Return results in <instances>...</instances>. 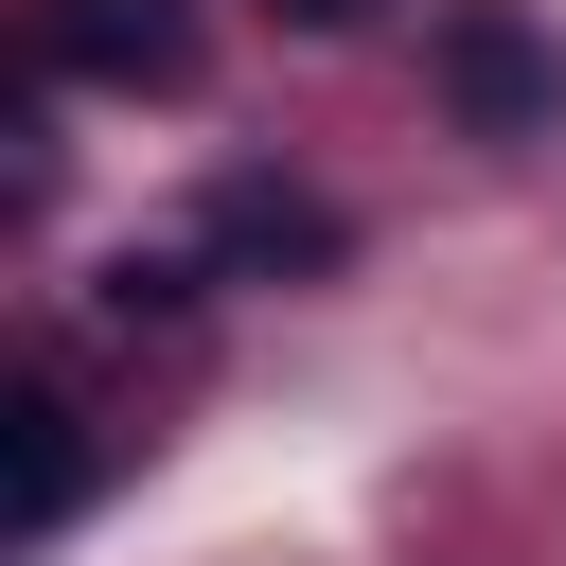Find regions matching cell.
<instances>
[{
  "label": "cell",
  "mask_w": 566,
  "mask_h": 566,
  "mask_svg": "<svg viewBox=\"0 0 566 566\" xmlns=\"http://www.w3.org/2000/svg\"><path fill=\"white\" fill-rule=\"evenodd\" d=\"M283 18H301V35H354V18H371V0H283Z\"/></svg>",
  "instance_id": "8992f818"
},
{
  "label": "cell",
  "mask_w": 566,
  "mask_h": 566,
  "mask_svg": "<svg viewBox=\"0 0 566 566\" xmlns=\"http://www.w3.org/2000/svg\"><path fill=\"white\" fill-rule=\"evenodd\" d=\"M35 71H71V88H195V0H35Z\"/></svg>",
  "instance_id": "6da1fadb"
},
{
  "label": "cell",
  "mask_w": 566,
  "mask_h": 566,
  "mask_svg": "<svg viewBox=\"0 0 566 566\" xmlns=\"http://www.w3.org/2000/svg\"><path fill=\"white\" fill-rule=\"evenodd\" d=\"M0 460H18V531H71V495H88V424H71V389H53V371L0 407Z\"/></svg>",
  "instance_id": "3957f363"
},
{
  "label": "cell",
  "mask_w": 566,
  "mask_h": 566,
  "mask_svg": "<svg viewBox=\"0 0 566 566\" xmlns=\"http://www.w3.org/2000/svg\"><path fill=\"white\" fill-rule=\"evenodd\" d=\"M195 248H212V265H336V212H318V195H283V177H230Z\"/></svg>",
  "instance_id": "277c9868"
},
{
  "label": "cell",
  "mask_w": 566,
  "mask_h": 566,
  "mask_svg": "<svg viewBox=\"0 0 566 566\" xmlns=\"http://www.w3.org/2000/svg\"><path fill=\"white\" fill-rule=\"evenodd\" d=\"M442 106H460L478 142H531V124L566 106V71H548V35H531L513 0H460V18H442Z\"/></svg>",
  "instance_id": "7a4b0ae2"
},
{
  "label": "cell",
  "mask_w": 566,
  "mask_h": 566,
  "mask_svg": "<svg viewBox=\"0 0 566 566\" xmlns=\"http://www.w3.org/2000/svg\"><path fill=\"white\" fill-rule=\"evenodd\" d=\"M195 283H212V248H124L106 265V318H195Z\"/></svg>",
  "instance_id": "5b68a950"
}]
</instances>
